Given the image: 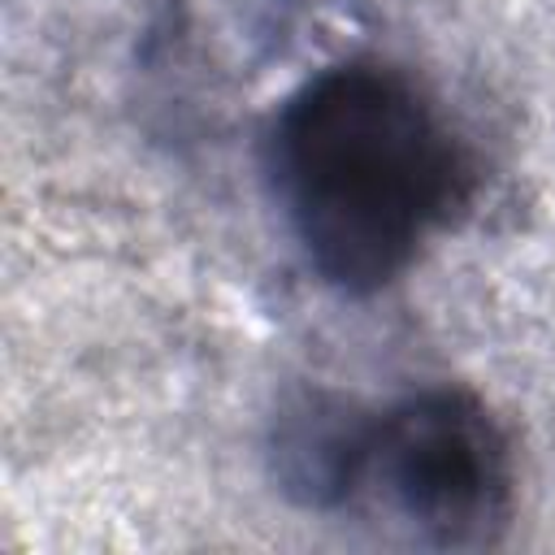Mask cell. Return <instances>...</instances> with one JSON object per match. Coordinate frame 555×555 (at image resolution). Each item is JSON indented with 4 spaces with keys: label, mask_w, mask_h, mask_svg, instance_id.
<instances>
[{
    "label": "cell",
    "mask_w": 555,
    "mask_h": 555,
    "mask_svg": "<svg viewBox=\"0 0 555 555\" xmlns=\"http://www.w3.org/2000/svg\"><path fill=\"white\" fill-rule=\"evenodd\" d=\"M382 507L434 546H481L512 512V455L464 390H425L373 416L364 477Z\"/></svg>",
    "instance_id": "cell-2"
},
{
    "label": "cell",
    "mask_w": 555,
    "mask_h": 555,
    "mask_svg": "<svg viewBox=\"0 0 555 555\" xmlns=\"http://www.w3.org/2000/svg\"><path fill=\"white\" fill-rule=\"evenodd\" d=\"M269 173L308 264L343 295L390 286L464 195V160L434 104L364 61L330 65L282 100Z\"/></svg>",
    "instance_id": "cell-1"
},
{
    "label": "cell",
    "mask_w": 555,
    "mask_h": 555,
    "mask_svg": "<svg viewBox=\"0 0 555 555\" xmlns=\"http://www.w3.org/2000/svg\"><path fill=\"white\" fill-rule=\"evenodd\" d=\"M373 416L351 399L308 390L273 425V477L304 507H334L360 490Z\"/></svg>",
    "instance_id": "cell-3"
}]
</instances>
